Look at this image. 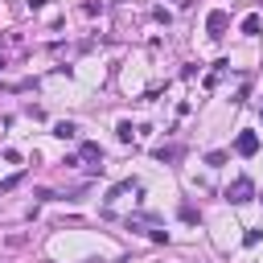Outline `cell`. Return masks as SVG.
Returning a JSON list of instances; mask_svg holds the SVG:
<instances>
[{
	"label": "cell",
	"instance_id": "6da1fadb",
	"mask_svg": "<svg viewBox=\"0 0 263 263\" xmlns=\"http://www.w3.org/2000/svg\"><path fill=\"white\" fill-rule=\"evenodd\" d=\"M251 198H255V181L251 177H234L231 185H226V202L231 205H247Z\"/></svg>",
	"mask_w": 263,
	"mask_h": 263
},
{
	"label": "cell",
	"instance_id": "8fae6325",
	"mask_svg": "<svg viewBox=\"0 0 263 263\" xmlns=\"http://www.w3.org/2000/svg\"><path fill=\"white\" fill-rule=\"evenodd\" d=\"M0 70H4V58H0Z\"/></svg>",
	"mask_w": 263,
	"mask_h": 263
},
{
	"label": "cell",
	"instance_id": "3957f363",
	"mask_svg": "<svg viewBox=\"0 0 263 263\" xmlns=\"http://www.w3.org/2000/svg\"><path fill=\"white\" fill-rule=\"evenodd\" d=\"M234 152H238V156H255V152H259V136H255V132H238Z\"/></svg>",
	"mask_w": 263,
	"mask_h": 263
},
{
	"label": "cell",
	"instance_id": "52a82bcc",
	"mask_svg": "<svg viewBox=\"0 0 263 263\" xmlns=\"http://www.w3.org/2000/svg\"><path fill=\"white\" fill-rule=\"evenodd\" d=\"M83 156H87V161H99V165H103V148H99V144H83Z\"/></svg>",
	"mask_w": 263,
	"mask_h": 263
},
{
	"label": "cell",
	"instance_id": "9c48e42d",
	"mask_svg": "<svg viewBox=\"0 0 263 263\" xmlns=\"http://www.w3.org/2000/svg\"><path fill=\"white\" fill-rule=\"evenodd\" d=\"M181 218H185V222H198V210H193V205L185 202V205H181Z\"/></svg>",
	"mask_w": 263,
	"mask_h": 263
},
{
	"label": "cell",
	"instance_id": "7a4b0ae2",
	"mask_svg": "<svg viewBox=\"0 0 263 263\" xmlns=\"http://www.w3.org/2000/svg\"><path fill=\"white\" fill-rule=\"evenodd\" d=\"M205 29H210V37H222V33L231 29V13H222V8H214V13L205 17Z\"/></svg>",
	"mask_w": 263,
	"mask_h": 263
},
{
	"label": "cell",
	"instance_id": "ba28073f",
	"mask_svg": "<svg viewBox=\"0 0 263 263\" xmlns=\"http://www.w3.org/2000/svg\"><path fill=\"white\" fill-rule=\"evenodd\" d=\"M116 136H119V140H123V144H132V136H136V132H132V123H128V119H123V123H119V128H116Z\"/></svg>",
	"mask_w": 263,
	"mask_h": 263
},
{
	"label": "cell",
	"instance_id": "277c9868",
	"mask_svg": "<svg viewBox=\"0 0 263 263\" xmlns=\"http://www.w3.org/2000/svg\"><path fill=\"white\" fill-rule=\"evenodd\" d=\"M181 152H185V148H181V144H161V148H156V161H161V165H173V161H181Z\"/></svg>",
	"mask_w": 263,
	"mask_h": 263
},
{
	"label": "cell",
	"instance_id": "8992f818",
	"mask_svg": "<svg viewBox=\"0 0 263 263\" xmlns=\"http://www.w3.org/2000/svg\"><path fill=\"white\" fill-rule=\"evenodd\" d=\"M54 136H58V140H74V136H78V128H74L70 119H62V123H54Z\"/></svg>",
	"mask_w": 263,
	"mask_h": 263
},
{
	"label": "cell",
	"instance_id": "5b68a950",
	"mask_svg": "<svg viewBox=\"0 0 263 263\" xmlns=\"http://www.w3.org/2000/svg\"><path fill=\"white\" fill-rule=\"evenodd\" d=\"M238 29H243L247 37H259V29H263V17H259V13H251V17H243V25H238Z\"/></svg>",
	"mask_w": 263,
	"mask_h": 263
},
{
	"label": "cell",
	"instance_id": "30bf717a",
	"mask_svg": "<svg viewBox=\"0 0 263 263\" xmlns=\"http://www.w3.org/2000/svg\"><path fill=\"white\" fill-rule=\"evenodd\" d=\"M222 161H226V152H210V156H205V165H210V169H218Z\"/></svg>",
	"mask_w": 263,
	"mask_h": 263
}]
</instances>
